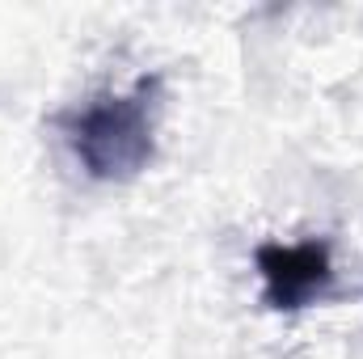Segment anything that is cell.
<instances>
[{
  "label": "cell",
  "instance_id": "1",
  "mask_svg": "<svg viewBox=\"0 0 363 359\" xmlns=\"http://www.w3.org/2000/svg\"><path fill=\"white\" fill-rule=\"evenodd\" d=\"M68 144L97 182H131L152 161V85L89 101L68 118Z\"/></svg>",
  "mask_w": 363,
  "mask_h": 359
},
{
  "label": "cell",
  "instance_id": "2",
  "mask_svg": "<svg viewBox=\"0 0 363 359\" xmlns=\"http://www.w3.org/2000/svg\"><path fill=\"white\" fill-rule=\"evenodd\" d=\"M258 275H262V296L279 313H296L308 309L313 300H321L334 283V263H330V245L325 241H304V245H258L254 254Z\"/></svg>",
  "mask_w": 363,
  "mask_h": 359
}]
</instances>
